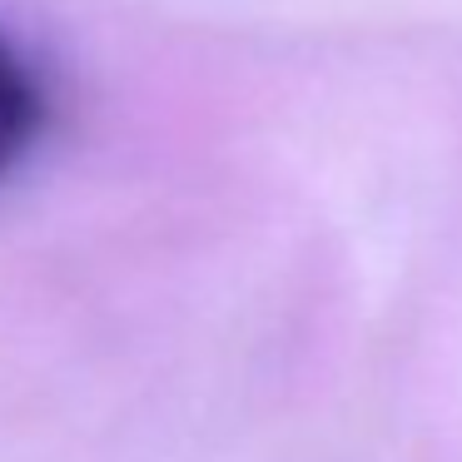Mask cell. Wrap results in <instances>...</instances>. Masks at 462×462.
Wrapping results in <instances>:
<instances>
[{
    "mask_svg": "<svg viewBox=\"0 0 462 462\" xmlns=\"http://www.w3.org/2000/svg\"><path fill=\"white\" fill-rule=\"evenodd\" d=\"M45 130V90L21 45L0 31V180L31 154Z\"/></svg>",
    "mask_w": 462,
    "mask_h": 462,
    "instance_id": "6da1fadb",
    "label": "cell"
}]
</instances>
